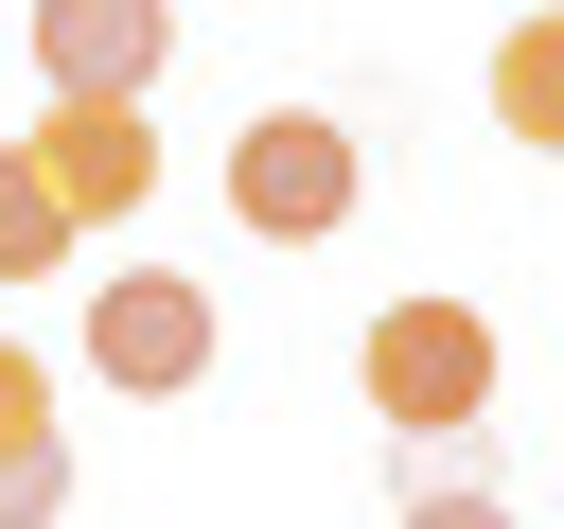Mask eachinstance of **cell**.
I'll use <instances>...</instances> for the list:
<instances>
[{"label": "cell", "instance_id": "cell-6", "mask_svg": "<svg viewBox=\"0 0 564 529\" xmlns=\"http://www.w3.org/2000/svg\"><path fill=\"white\" fill-rule=\"evenodd\" d=\"M70 511V441H53V370L0 335V529H53Z\"/></svg>", "mask_w": 564, "mask_h": 529}, {"label": "cell", "instance_id": "cell-3", "mask_svg": "<svg viewBox=\"0 0 564 529\" xmlns=\"http://www.w3.org/2000/svg\"><path fill=\"white\" fill-rule=\"evenodd\" d=\"M18 176H35V194H53L70 229H123V212L159 194V123H141V106H35Z\"/></svg>", "mask_w": 564, "mask_h": 529}, {"label": "cell", "instance_id": "cell-5", "mask_svg": "<svg viewBox=\"0 0 564 529\" xmlns=\"http://www.w3.org/2000/svg\"><path fill=\"white\" fill-rule=\"evenodd\" d=\"M176 71V18L159 0H35V88L53 106H141Z\"/></svg>", "mask_w": 564, "mask_h": 529}, {"label": "cell", "instance_id": "cell-4", "mask_svg": "<svg viewBox=\"0 0 564 529\" xmlns=\"http://www.w3.org/2000/svg\"><path fill=\"white\" fill-rule=\"evenodd\" d=\"M88 370L106 388H194L212 370V282H176V264H123V282H88Z\"/></svg>", "mask_w": 564, "mask_h": 529}, {"label": "cell", "instance_id": "cell-9", "mask_svg": "<svg viewBox=\"0 0 564 529\" xmlns=\"http://www.w3.org/2000/svg\"><path fill=\"white\" fill-rule=\"evenodd\" d=\"M405 529H511V511H494V494H476V511H405Z\"/></svg>", "mask_w": 564, "mask_h": 529}, {"label": "cell", "instance_id": "cell-8", "mask_svg": "<svg viewBox=\"0 0 564 529\" xmlns=\"http://www.w3.org/2000/svg\"><path fill=\"white\" fill-rule=\"evenodd\" d=\"M53 264H70V212H53V194L18 176V141H0V282H53Z\"/></svg>", "mask_w": 564, "mask_h": 529}, {"label": "cell", "instance_id": "cell-2", "mask_svg": "<svg viewBox=\"0 0 564 529\" xmlns=\"http://www.w3.org/2000/svg\"><path fill=\"white\" fill-rule=\"evenodd\" d=\"M229 212H247L264 247H335V229H352V123H335V106H264V123L229 141Z\"/></svg>", "mask_w": 564, "mask_h": 529}, {"label": "cell", "instance_id": "cell-1", "mask_svg": "<svg viewBox=\"0 0 564 529\" xmlns=\"http://www.w3.org/2000/svg\"><path fill=\"white\" fill-rule=\"evenodd\" d=\"M352 388H370L388 441H476V406H494V317L423 282V300H388V317L352 335Z\"/></svg>", "mask_w": 564, "mask_h": 529}, {"label": "cell", "instance_id": "cell-7", "mask_svg": "<svg viewBox=\"0 0 564 529\" xmlns=\"http://www.w3.org/2000/svg\"><path fill=\"white\" fill-rule=\"evenodd\" d=\"M494 123H511V141H529V159H564V0H546V18H511V35H494Z\"/></svg>", "mask_w": 564, "mask_h": 529}]
</instances>
